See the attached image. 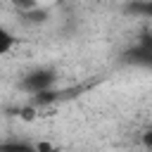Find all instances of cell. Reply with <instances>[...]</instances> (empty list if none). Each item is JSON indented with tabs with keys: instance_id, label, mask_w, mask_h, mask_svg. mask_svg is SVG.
<instances>
[{
	"instance_id": "obj_7",
	"label": "cell",
	"mask_w": 152,
	"mask_h": 152,
	"mask_svg": "<svg viewBox=\"0 0 152 152\" xmlns=\"http://www.w3.org/2000/svg\"><path fill=\"white\" fill-rule=\"evenodd\" d=\"M10 2H12V7L17 10V14H24V12H31V10L40 7L38 0H10Z\"/></svg>"
},
{
	"instance_id": "obj_8",
	"label": "cell",
	"mask_w": 152,
	"mask_h": 152,
	"mask_svg": "<svg viewBox=\"0 0 152 152\" xmlns=\"http://www.w3.org/2000/svg\"><path fill=\"white\" fill-rule=\"evenodd\" d=\"M138 142H140V147H142L145 152H152V124H150V126H145V128L140 131Z\"/></svg>"
},
{
	"instance_id": "obj_4",
	"label": "cell",
	"mask_w": 152,
	"mask_h": 152,
	"mask_svg": "<svg viewBox=\"0 0 152 152\" xmlns=\"http://www.w3.org/2000/svg\"><path fill=\"white\" fill-rule=\"evenodd\" d=\"M2 152H38V142H28V140H5V142H2Z\"/></svg>"
},
{
	"instance_id": "obj_5",
	"label": "cell",
	"mask_w": 152,
	"mask_h": 152,
	"mask_svg": "<svg viewBox=\"0 0 152 152\" xmlns=\"http://www.w3.org/2000/svg\"><path fill=\"white\" fill-rule=\"evenodd\" d=\"M14 45H17V36L10 28H0V55H10Z\"/></svg>"
},
{
	"instance_id": "obj_2",
	"label": "cell",
	"mask_w": 152,
	"mask_h": 152,
	"mask_svg": "<svg viewBox=\"0 0 152 152\" xmlns=\"http://www.w3.org/2000/svg\"><path fill=\"white\" fill-rule=\"evenodd\" d=\"M124 62L152 69V31H140L133 38V43L124 50Z\"/></svg>"
},
{
	"instance_id": "obj_6",
	"label": "cell",
	"mask_w": 152,
	"mask_h": 152,
	"mask_svg": "<svg viewBox=\"0 0 152 152\" xmlns=\"http://www.w3.org/2000/svg\"><path fill=\"white\" fill-rule=\"evenodd\" d=\"M128 12H135V14H142V17L152 19V0H133L128 5Z\"/></svg>"
},
{
	"instance_id": "obj_3",
	"label": "cell",
	"mask_w": 152,
	"mask_h": 152,
	"mask_svg": "<svg viewBox=\"0 0 152 152\" xmlns=\"http://www.w3.org/2000/svg\"><path fill=\"white\" fill-rule=\"evenodd\" d=\"M21 17V21L26 24V26H38V24H45L48 21V17H50V12L40 5V7H36V10H31V12H24V14H19Z\"/></svg>"
},
{
	"instance_id": "obj_1",
	"label": "cell",
	"mask_w": 152,
	"mask_h": 152,
	"mask_svg": "<svg viewBox=\"0 0 152 152\" xmlns=\"http://www.w3.org/2000/svg\"><path fill=\"white\" fill-rule=\"evenodd\" d=\"M55 86H57V69L48 66V64L28 69L19 81V88L31 97H36L40 93H48V90H55Z\"/></svg>"
}]
</instances>
